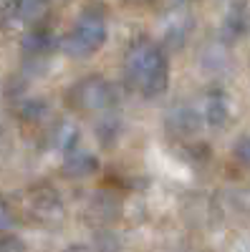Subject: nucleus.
Segmentation results:
<instances>
[{"label": "nucleus", "mask_w": 250, "mask_h": 252, "mask_svg": "<svg viewBox=\"0 0 250 252\" xmlns=\"http://www.w3.org/2000/svg\"><path fill=\"white\" fill-rule=\"evenodd\" d=\"M184 40H187V26H182V23L167 26V31H164V43L167 46H170V48H179Z\"/></svg>", "instance_id": "13"}, {"label": "nucleus", "mask_w": 250, "mask_h": 252, "mask_svg": "<svg viewBox=\"0 0 250 252\" xmlns=\"http://www.w3.org/2000/svg\"><path fill=\"white\" fill-rule=\"evenodd\" d=\"M235 157H238L243 164L250 166V136L238 139V144H235Z\"/></svg>", "instance_id": "16"}, {"label": "nucleus", "mask_w": 250, "mask_h": 252, "mask_svg": "<svg viewBox=\"0 0 250 252\" xmlns=\"http://www.w3.org/2000/svg\"><path fill=\"white\" fill-rule=\"evenodd\" d=\"M46 111H48V103L40 101V98H26L18 109V114H20L23 121H40L46 116Z\"/></svg>", "instance_id": "12"}, {"label": "nucleus", "mask_w": 250, "mask_h": 252, "mask_svg": "<svg viewBox=\"0 0 250 252\" xmlns=\"http://www.w3.org/2000/svg\"><path fill=\"white\" fill-rule=\"evenodd\" d=\"M124 3H129V5H144V3H152V0H124Z\"/></svg>", "instance_id": "20"}, {"label": "nucleus", "mask_w": 250, "mask_h": 252, "mask_svg": "<svg viewBox=\"0 0 250 252\" xmlns=\"http://www.w3.org/2000/svg\"><path fill=\"white\" fill-rule=\"evenodd\" d=\"M71 98H73V103L78 109L101 114V111H109L116 103V89L107 78L89 76V78L78 81L76 86L71 89Z\"/></svg>", "instance_id": "3"}, {"label": "nucleus", "mask_w": 250, "mask_h": 252, "mask_svg": "<svg viewBox=\"0 0 250 252\" xmlns=\"http://www.w3.org/2000/svg\"><path fill=\"white\" fill-rule=\"evenodd\" d=\"M104 40H107V15L99 8H86L78 15L71 33L61 40V46L73 58H86L104 46Z\"/></svg>", "instance_id": "2"}, {"label": "nucleus", "mask_w": 250, "mask_h": 252, "mask_svg": "<svg viewBox=\"0 0 250 252\" xmlns=\"http://www.w3.org/2000/svg\"><path fill=\"white\" fill-rule=\"evenodd\" d=\"M96 247H99V252H119V242L111 235H99L96 237Z\"/></svg>", "instance_id": "17"}, {"label": "nucleus", "mask_w": 250, "mask_h": 252, "mask_svg": "<svg viewBox=\"0 0 250 252\" xmlns=\"http://www.w3.org/2000/svg\"><path fill=\"white\" fill-rule=\"evenodd\" d=\"M159 5H164V8H177V5H182L184 0H157Z\"/></svg>", "instance_id": "19"}, {"label": "nucleus", "mask_w": 250, "mask_h": 252, "mask_svg": "<svg viewBox=\"0 0 250 252\" xmlns=\"http://www.w3.org/2000/svg\"><path fill=\"white\" fill-rule=\"evenodd\" d=\"M53 48H56V38L43 28H33L23 40H20V51H23V56L28 61H43Z\"/></svg>", "instance_id": "4"}, {"label": "nucleus", "mask_w": 250, "mask_h": 252, "mask_svg": "<svg viewBox=\"0 0 250 252\" xmlns=\"http://www.w3.org/2000/svg\"><path fill=\"white\" fill-rule=\"evenodd\" d=\"M0 252H26V242L13 235H0Z\"/></svg>", "instance_id": "15"}, {"label": "nucleus", "mask_w": 250, "mask_h": 252, "mask_svg": "<svg viewBox=\"0 0 250 252\" xmlns=\"http://www.w3.org/2000/svg\"><path fill=\"white\" fill-rule=\"evenodd\" d=\"M167 126H170L175 134H192V131H197L200 119H197V114H195L192 109L179 106V109H172V111H170Z\"/></svg>", "instance_id": "8"}, {"label": "nucleus", "mask_w": 250, "mask_h": 252, "mask_svg": "<svg viewBox=\"0 0 250 252\" xmlns=\"http://www.w3.org/2000/svg\"><path fill=\"white\" fill-rule=\"evenodd\" d=\"M13 224V212L5 199H0V232H5V229Z\"/></svg>", "instance_id": "18"}, {"label": "nucleus", "mask_w": 250, "mask_h": 252, "mask_svg": "<svg viewBox=\"0 0 250 252\" xmlns=\"http://www.w3.org/2000/svg\"><path fill=\"white\" fill-rule=\"evenodd\" d=\"M124 71H127L132 86L147 98L162 96L167 91V83H170L167 56L157 43H149V40H142V43L129 48Z\"/></svg>", "instance_id": "1"}, {"label": "nucleus", "mask_w": 250, "mask_h": 252, "mask_svg": "<svg viewBox=\"0 0 250 252\" xmlns=\"http://www.w3.org/2000/svg\"><path fill=\"white\" fill-rule=\"evenodd\" d=\"M48 0H18V20L26 26H40L48 18Z\"/></svg>", "instance_id": "7"}, {"label": "nucleus", "mask_w": 250, "mask_h": 252, "mask_svg": "<svg viewBox=\"0 0 250 252\" xmlns=\"http://www.w3.org/2000/svg\"><path fill=\"white\" fill-rule=\"evenodd\" d=\"M245 26H248V10L243 3H235L230 8V13L225 15V23H222V33L227 38H238L240 33H245Z\"/></svg>", "instance_id": "10"}, {"label": "nucleus", "mask_w": 250, "mask_h": 252, "mask_svg": "<svg viewBox=\"0 0 250 252\" xmlns=\"http://www.w3.org/2000/svg\"><path fill=\"white\" fill-rule=\"evenodd\" d=\"M0 23H18V0H0Z\"/></svg>", "instance_id": "14"}, {"label": "nucleus", "mask_w": 250, "mask_h": 252, "mask_svg": "<svg viewBox=\"0 0 250 252\" xmlns=\"http://www.w3.org/2000/svg\"><path fill=\"white\" fill-rule=\"evenodd\" d=\"M96 134H99V141H101V144H114V141L119 139V134H121V121L111 114V109H109V111H101V119H99V124H96Z\"/></svg>", "instance_id": "11"}, {"label": "nucleus", "mask_w": 250, "mask_h": 252, "mask_svg": "<svg viewBox=\"0 0 250 252\" xmlns=\"http://www.w3.org/2000/svg\"><path fill=\"white\" fill-rule=\"evenodd\" d=\"M78 139H81V131H78V126H76L71 119L58 121V124L53 126V131H51V141H53V146H56L61 154H71V152H76Z\"/></svg>", "instance_id": "5"}, {"label": "nucleus", "mask_w": 250, "mask_h": 252, "mask_svg": "<svg viewBox=\"0 0 250 252\" xmlns=\"http://www.w3.org/2000/svg\"><path fill=\"white\" fill-rule=\"evenodd\" d=\"M227 111H230V109H227V98L220 91L207 96V101H205V119H207V124L222 126L227 121Z\"/></svg>", "instance_id": "9"}, {"label": "nucleus", "mask_w": 250, "mask_h": 252, "mask_svg": "<svg viewBox=\"0 0 250 252\" xmlns=\"http://www.w3.org/2000/svg\"><path fill=\"white\" fill-rule=\"evenodd\" d=\"M99 169V161L89 152H71L64 161V172L69 177H91Z\"/></svg>", "instance_id": "6"}]
</instances>
